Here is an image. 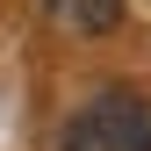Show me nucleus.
<instances>
[{"label":"nucleus","mask_w":151,"mask_h":151,"mask_svg":"<svg viewBox=\"0 0 151 151\" xmlns=\"http://www.w3.org/2000/svg\"><path fill=\"white\" fill-rule=\"evenodd\" d=\"M58 151H151V101L129 86H101L65 122Z\"/></svg>","instance_id":"obj_1"},{"label":"nucleus","mask_w":151,"mask_h":151,"mask_svg":"<svg viewBox=\"0 0 151 151\" xmlns=\"http://www.w3.org/2000/svg\"><path fill=\"white\" fill-rule=\"evenodd\" d=\"M50 7V22H65L72 36H108L122 22V0H43Z\"/></svg>","instance_id":"obj_2"}]
</instances>
